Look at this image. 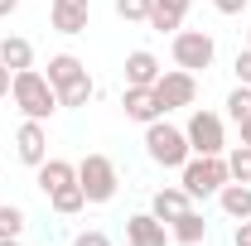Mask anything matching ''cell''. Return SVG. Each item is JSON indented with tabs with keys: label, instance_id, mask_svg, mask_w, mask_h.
Returning <instances> with one entry per match:
<instances>
[{
	"label": "cell",
	"instance_id": "6da1fadb",
	"mask_svg": "<svg viewBox=\"0 0 251 246\" xmlns=\"http://www.w3.org/2000/svg\"><path fill=\"white\" fill-rule=\"evenodd\" d=\"M10 97H15V106L25 111V121H49V116L58 111V92H53V82H49L44 73H34V68H20V73H15Z\"/></svg>",
	"mask_w": 251,
	"mask_h": 246
},
{
	"label": "cell",
	"instance_id": "7a4b0ae2",
	"mask_svg": "<svg viewBox=\"0 0 251 246\" xmlns=\"http://www.w3.org/2000/svg\"><path fill=\"white\" fill-rule=\"evenodd\" d=\"M227 154H188V164L179 169V188L188 198H213L227 184Z\"/></svg>",
	"mask_w": 251,
	"mask_h": 246
},
{
	"label": "cell",
	"instance_id": "3957f363",
	"mask_svg": "<svg viewBox=\"0 0 251 246\" xmlns=\"http://www.w3.org/2000/svg\"><path fill=\"white\" fill-rule=\"evenodd\" d=\"M145 154H150L155 164H164V169H184L193 150H188V135H184V130L159 116V121L145 125Z\"/></svg>",
	"mask_w": 251,
	"mask_h": 246
},
{
	"label": "cell",
	"instance_id": "277c9868",
	"mask_svg": "<svg viewBox=\"0 0 251 246\" xmlns=\"http://www.w3.org/2000/svg\"><path fill=\"white\" fill-rule=\"evenodd\" d=\"M77 184L87 193V203H111L116 188H121V174H116V164L106 154H82L77 159Z\"/></svg>",
	"mask_w": 251,
	"mask_h": 246
},
{
	"label": "cell",
	"instance_id": "5b68a950",
	"mask_svg": "<svg viewBox=\"0 0 251 246\" xmlns=\"http://www.w3.org/2000/svg\"><path fill=\"white\" fill-rule=\"evenodd\" d=\"M169 53H174V68L198 73V68H213L218 44H213V34H203V29H179V34H174V44H169Z\"/></svg>",
	"mask_w": 251,
	"mask_h": 246
},
{
	"label": "cell",
	"instance_id": "8992f818",
	"mask_svg": "<svg viewBox=\"0 0 251 246\" xmlns=\"http://www.w3.org/2000/svg\"><path fill=\"white\" fill-rule=\"evenodd\" d=\"M184 135H188V150L193 154H222L227 150V125H222L218 111H193Z\"/></svg>",
	"mask_w": 251,
	"mask_h": 246
},
{
	"label": "cell",
	"instance_id": "52a82bcc",
	"mask_svg": "<svg viewBox=\"0 0 251 246\" xmlns=\"http://www.w3.org/2000/svg\"><path fill=\"white\" fill-rule=\"evenodd\" d=\"M155 97H159V106H164V111L193 106V101H198V77H193V73H184V68H169V73H159Z\"/></svg>",
	"mask_w": 251,
	"mask_h": 246
},
{
	"label": "cell",
	"instance_id": "ba28073f",
	"mask_svg": "<svg viewBox=\"0 0 251 246\" xmlns=\"http://www.w3.org/2000/svg\"><path fill=\"white\" fill-rule=\"evenodd\" d=\"M15 154H20V164H29V169H39V164L49 159V130H44V121H25L15 130Z\"/></svg>",
	"mask_w": 251,
	"mask_h": 246
},
{
	"label": "cell",
	"instance_id": "9c48e42d",
	"mask_svg": "<svg viewBox=\"0 0 251 246\" xmlns=\"http://www.w3.org/2000/svg\"><path fill=\"white\" fill-rule=\"evenodd\" d=\"M49 20H53L58 34H87L92 0H53V5H49Z\"/></svg>",
	"mask_w": 251,
	"mask_h": 246
},
{
	"label": "cell",
	"instance_id": "30bf717a",
	"mask_svg": "<svg viewBox=\"0 0 251 246\" xmlns=\"http://www.w3.org/2000/svg\"><path fill=\"white\" fill-rule=\"evenodd\" d=\"M126 242L130 246H169V222H159L155 213L126 217Z\"/></svg>",
	"mask_w": 251,
	"mask_h": 246
},
{
	"label": "cell",
	"instance_id": "8fae6325",
	"mask_svg": "<svg viewBox=\"0 0 251 246\" xmlns=\"http://www.w3.org/2000/svg\"><path fill=\"white\" fill-rule=\"evenodd\" d=\"M121 111L130 116V121H140V125H150V121H159V116H164V106H159L155 87H126V92H121Z\"/></svg>",
	"mask_w": 251,
	"mask_h": 246
},
{
	"label": "cell",
	"instance_id": "7c38bea8",
	"mask_svg": "<svg viewBox=\"0 0 251 246\" xmlns=\"http://www.w3.org/2000/svg\"><path fill=\"white\" fill-rule=\"evenodd\" d=\"M159 58L150 49H135V53H126V87H155L159 82Z\"/></svg>",
	"mask_w": 251,
	"mask_h": 246
},
{
	"label": "cell",
	"instance_id": "4fadbf2b",
	"mask_svg": "<svg viewBox=\"0 0 251 246\" xmlns=\"http://www.w3.org/2000/svg\"><path fill=\"white\" fill-rule=\"evenodd\" d=\"M49 82H53V92H63V87H73L77 77H87V63L77 58V53H53L49 58V73H44Z\"/></svg>",
	"mask_w": 251,
	"mask_h": 246
},
{
	"label": "cell",
	"instance_id": "5bb4252c",
	"mask_svg": "<svg viewBox=\"0 0 251 246\" xmlns=\"http://www.w3.org/2000/svg\"><path fill=\"white\" fill-rule=\"evenodd\" d=\"M203 237H208V222H203V213H193V208L169 222V242L174 246H203Z\"/></svg>",
	"mask_w": 251,
	"mask_h": 246
},
{
	"label": "cell",
	"instance_id": "9a60e30c",
	"mask_svg": "<svg viewBox=\"0 0 251 246\" xmlns=\"http://www.w3.org/2000/svg\"><path fill=\"white\" fill-rule=\"evenodd\" d=\"M218 203H222V213L232 217V222H247V217H251V184L227 179V184L218 188Z\"/></svg>",
	"mask_w": 251,
	"mask_h": 246
},
{
	"label": "cell",
	"instance_id": "2e32d148",
	"mask_svg": "<svg viewBox=\"0 0 251 246\" xmlns=\"http://www.w3.org/2000/svg\"><path fill=\"white\" fill-rule=\"evenodd\" d=\"M77 179V164H68V159H44L39 169H34V184H39V193L49 198L53 188H63V184H73Z\"/></svg>",
	"mask_w": 251,
	"mask_h": 246
},
{
	"label": "cell",
	"instance_id": "e0dca14e",
	"mask_svg": "<svg viewBox=\"0 0 251 246\" xmlns=\"http://www.w3.org/2000/svg\"><path fill=\"white\" fill-rule=\"evenodd\" d=\"M188 5H193V0H155V5H150V29L179 34V25H184V15H188Z\"/></svg>",
	"mask_w": 251,
	"mask_h": 246
},
{
	"label": "cell",
	"instance_id": "ac0fdd59",
	"mask_svg": "<svg viewBox=\"0 0 251 246\" xmlns=\"http://www.w3.org/2000/svg\"><path fill=\"white\" fill-rule=\"evenodd\" d=\"M193 208V198H188L184 188H159L155 198H150V213L159 217V222H174L179 213H188Z\"/></svg>",
	"mask_w": 251,
	"mask_h": 246
},
{
	"label": "cell",
	"instance_id": "d6986e66",
	"mask_svg": "<svg viewBox=\"0 0 251 246\" xmlns=\"http://www.w3.org/2000/svg\"><path fill=\"white\" fill-rule=\"evenodd\" d=\"M0 63H5L10 73L34 68V44H29V39H20V34H5V39H0Z\"/></svg>",
	"mask_w": 251,
	"mask_h": 246
},
{
	"label": "cell",
	"instance_id": "ffe728a7",
	"mask_svg": "<svg viewBox=\"0 0 251 246\" xmlns=\"http://www.w3.org/2000/svg\"><path fill=\"white\" fill-rule=\"evenodd\" d=\"M49 203H53V213H58V217H73V213H82V208H87V193H82V184L73 179V184L53 188V193H49Z\"/></svg>",
	"mask_w": 251,
	"mask_h": 246
},
{
	"label": "cell",
	"instance_id": "44dd1931",
	"mask_svg": "<svg viewBox=\"0 0 251 246\" xmlns=\"http://www.w3.org/2000/svg\"><path fill=\"white\" fill-rule=\"evenodd\" d=\"M92 97H97V82H92V77H77L73 87H63V92H58V106H87Z\"/></svg>",
	"mask_w": 251,
	"mask_h": 246
},
{
	"label": "cell",
	"instance_id": "7402d4cb",
	"mask_svg": "<svg viewBox=\"0 0 251 246\" xmlns=\"http://www.w3.org/2000/svg\"><path fill=\"white\" fill-rule=\"evenodd\" d=\"M25 208L20 203H0V237H25Z\"/></svg>",
	"mask_w": 251,
	"mask_h": 246
},
{
	"label": "cell",
	"instance_id": "603a6c76",
	"mask_svg": "<svg viewBox=\"0 0 251 246\" xmlns=\"http://www.w3.org/2000/svg\"><path fill=\"white\" fill-rule=\"evenodd\" d=\"M227 174H232L237 184H251V145H232V154H227Z\"/></svg>",
	"mask_w": 251,
	"mask_h": 246
},
{
	"label": "cell",
	"instance_id": "cb8c5ba5",
	"mask_svg": "<svg viewBox=\"0 0 251 246\" xmlns=\"http://www.w3.org/2000/svg\"><path fill=\"white\" fill-rule=\"evenodd\" d=\"M227 116L242 125V121H251V87L247 82H237V92L227 97Z\"/></svg>",
	"mask_w": 251,
	"mask_h": 246
},
{
	"label": "cell",
	"instance_id": "d4e9b609",
	"mask_svg": "<svg viewBox=\"0 0 251 246\" xmlns=\"http://www.w3.org/2000/svg\"><path fill=\"white\" fill-rule=\"evenodd\" d=\"M150 5L155 0H116V15L130 20V25H150Z\"/></svg>",
	"mask_w": 251,
	"mask_h": 246
},
{
	"label": "cell",
	"instance_id": "484cf974",
	"mask_svg": "<svg viewBox=\"0 0 251 246\" xmlns=\"http://www.w3.org/2000/svg\"><path fill=\"white\" fill-rule=\"evenodd\" d=\"M73 246H111V237H106V232H77V237H73Z\"/></svg>",
	"mask_w": 251,
	"mask_h": 246
},
{
	"label": "cell",
	"instance_id": "4316f807",
	"mask_svg": "<svg viewBox=\"0 0 251 246\" xmlns=\"http://www.w3.org/2000/svg\"><path fill=\"white\" fill-rule=\"evenodd\" d=\"M237 82H247V87H251V49L237 53Z\"/></svg>",
	"mask_w": 251,
	"mask_h": 246
},
{
	"label": "cell",
	"instance_id": "83f0119b",
	"mask_svg": "<svg viewBox=\"0 0 251 246\" xmlns=\"http://www.w3.org/2000/svg\"><path fill=\"white\" fill-rule=\"evenodd\" d=\"M247 5H251V0H213V10H218V15H242Z\"/></svg>",
	"mask_w": 251,
	"mask_h": 246
},
{
	"label": "cell",
	"instance_id": "f1b7e54d",
	"mask_svg": "<svg viewBox=\"0 0 251 246\" xmlns=\"http://www.w3.org/2000/svg\"><path fill=\"white\" fill-rule=\"evenodd\" d=\"M232 246H251V217H247V222H237V232H232Z\"/></svg>",
	"mask_w": 251,
	"mask_h": 246
},
{
	"label": "cell",
	"instance_id": "f546056e",
	"mask_svg": "<svg viewBox=\"0 0 251 246\" xmlns=\"http://www.w3.org/2000/svg\"><path fill=\"white\" fill-rule=\"evenodd\" d=\"M10 82H15V73H10V68L0 63V97H10Z\"/></svg>",
	"mask_w": 251,
	"mask_h": 246
},
{
	"label": "cell",
	"instance_id": "4dcf8cb0",
	"mask_svg": "<svg viewBox=\"0 0 251 246\" xmlns=\"http://www.w3.org/2000/svg\"><path fill=\"white\" fill-rule=\"evenodd\" d=\"M15 10H20V0H0V20H5V15H15Z\"/></svg>",
	"mask_w": 251,
	"mask_h": 246
},
{
	"label": "cell",
	"instance_id": "1f68e13d",
	"mask_svg": "<svg viewBox=\"0 0 251 246\" xmlns=\"http://www.w3.org/2000/svg\"><path fill=\"white\" fill-rule=\"evenodd\" d=\"M242 145H251V121H242Z\"/></svg>",
	"mask_w": 251,
	"mask_h": 246
},
{
	"label": "cell",
	"instance_id": "d6a6232c",
	"mask_svg": "<svg viewBox=\"0 0 251 246\" xmlns=\"http://www.w3.org/2000/svg\"><path fill=\"white\" fill-rule=\"evenodd\" d=\"M0 246H20V237H0Z\"/></svg>",
	"mask_w": 251,
	"mask_h": 246
},
{
	"label": "cell",
	"instance_id": "836d02e7",
	"mask_svg": "<svg viewBox=\"0 0 251 246\" xmlns=\"http://www.w3.org/2000/svg\"><path fill=\"white\" fill-rule=\"evenodd\" d=\"M247 49H251V34H247Z\"/></svg>",
	"mask_w": 251,
	"mask_h": 246
}]
</instances>
